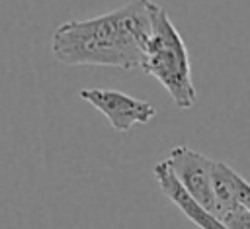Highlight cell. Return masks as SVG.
Listing matches in <instances>:
<instances>
[{"mask_svg":"<svg viewBox=\"0 0 250 229\" xmlns=\"http://www.w3.org/2000/svg\"><path fill=\"white\" fill-rule=\"evenodd\" d=\"M219 221L225 229H250V207L238 206L232 211L225 213Z\"/></svg>","mask_w":250,"mask_h":229,"instance_id":"obj_7","label":"cell"},{"mask_svg":"<svg viewBox=\"0 0 250 229\" xmlns=\"http://www.w3.org/2000/svg\"><path fill=\"white\" fill-rule=\"evenodd\" d=\"M145 74L156 78L180 110H189L197 102L191 80L188 47L168 18L166 10L150 0V37L143 51L139 67Z\"/></svg>","mask_w":250,"mask_h":229,"instance_id":"obj_2","label":"cell"},{"mask_svg":"<svg viewBox=\"0 0 250 229\" xmlns=\"http://www.w3.org/2000/svg\"><path fill=\"white\" fill-rule=\"evenodd\" d=\"M150 37V0H131L107 14L55 27L51 51L62 65H98L135 70Z\"/></svg>","mask_w":250,"mask_h":229,"instance_id":"obj_1","label":"cell"},{"mask_svg":"<svg viewBox=\"0 0 250 229\" xmlns=\"http://www.w3.org/2000/svg\"><path fill=\"white\" fill-rule=\"evenodd\" d=\"M78 96L92 104L98 112H102L109 125L121 133L129 131L137 123H148L156 115V108L150 102L133 98L119 90L82 88Z\"/></svg>","mask_w":250,"mask_h":229,"instance_id":"obj_3","label":"cell"},{"mask_svg":"<svg viewBox=\"0 0 250 229\" xmlns=\"http://www.w3.org/2000/svg\"><path fill=\"white\" fill-rule=\"evenodd\" d=\"M232 166H229L223 160H213L211 166V190H213V200H215V211L213 215L221 219L225 213L232 211L240 204L236 202L234 196V186H232Z\"/></svg>","mask_w":250,"mask_h":229,"instance_id":"obj_6","label":"cell"},{"mask_svg":"<svg viewBox=\"0 0 250 229\" xmlns=\"http://www.w3.org/2000/svg\"><path fill=\"white\" fill-rule=\"evenodd\" d=\"M152 174H154V180H156L160 192H162L195 227H199V229H225V227L221 225V221H219L213 213H209L201 204H197V202L182 188V184L174 178L172 170L168 168L166 160L156 162L154 168H152Z\"/></svg>","mask_w":250,"mask_h":229,"instance_id":"obj_5","label":"cell"},{"mask_svg":"<svg viewBox=\"0 0 250 229\" xmlns=\"http://www.w3.org/2000/svg\"><path fill=\"white\" fill-rule=\"evenodd\" d=\"M174 178L182 184V188L201 204L209 213L215 211V200L211 190V166L213 160L199 151L189 147H174L170 155L164 159Z\"/></svg>","mask_w":250,"mask_h":229,"instance_id":"obj_4","label":"cell"}]
</instances>
